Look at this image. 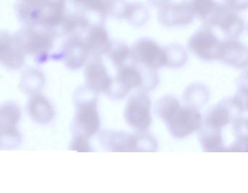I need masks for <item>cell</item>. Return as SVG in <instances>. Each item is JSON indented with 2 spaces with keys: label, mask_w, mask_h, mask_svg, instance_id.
I'll return each mask as SVG.
<instances>
[{
  "label": "cell",
  "mask_w": 248,
  "mask_h": 193,
  "mask_svg": "<svg viewBox=\"0 0 248 193\" xmlns=\"http://www.w3.org/2000/svg\"><path fill=\"white\" fill-rule=\"evenodd\" d=\"M239 13L226 2H217L204 24L211 28L218 29L226 37L225 40H238L245 30V21Z\"/></svg>",
  "instance_id": "cell-1"
},
{
  "label": "cell",
  "mask_w": 248,
  "mask_h": 193,
  "mask_svg": "<svg viewBox=\"0 0 248 193\" xmlns=\"http://www.w3.org/2000/svg\"><path fill=\"white\" fill-rule=\"evenodd\" d=\"M188 47L194 54L202 60L220 61L223 40H220L216 35L213 28L204 24L190 37Z\"/></svg>",
  "instance_id": "cell-2"
},
{
  "label": "cell",
  "mask_w": 248,
  "mask_h": 193,
  "mask_svg": "<svg viewBox=\"0 0 248 193\" xmlns=\"http://www.w3.org/2000/svg\"><path fill=\"white\" fill-rule=\"evenodd\" d=\"M151 101L145 94H137L129 98L124 117L129 126L139 131H146L152 123Z\"/></svg>",
  "instance_id": "cell-3"
},
{
  "label": "cell",
  "mask_w": 248,
  "mask_h": 193,
  "mask_svg": "<svg viewBox=\"0 0 248 193\" xmlns=\"http://www.w3.org/2000/svg\"><path fill=\"white\" fill-rule=\"evenodd\" d=\"M167 123L171 134L181 139L201 129L202 122L201 114L197 108L187 106L181 107Z\"/></svg>",
  "instance_id": "cell-4"
},
{
  "label": "cell",
  "mask_w": 248,
  "mask_h": 193,
  "mask_svg": "<svg viewBox=\"0 0 248 193\" xmlns=\"http://www.w3.org/2000/svg\"><path fill=\"white\" fill-rule=\"evenodd\" d=\"M136 60L152 70L167 66L166 52L155 41L149 39H142L138 42L133 49Z\"/></svg>",
  "instance_id": "cell-5"
},
{
  "label": "cell",
  "mask_w": 248,
  "mask_h": 193,
  "mask_svg": "<svg viewBox=\"0 0 248 193\" xmlns=\"http://www.w3.org/2000/svg\"><path fill=\"white\" fill-rule=\"evenodd\" d=\"M101 126L96 98L79 102L76 113V127L81 135L91 137L95 134Z\"/></svg>",
  "instance_id": "cell-6"
},
{
  "label": "cell",
  "mask_w": 248,
  "mask_h": 193,
  "mask_svg": "<svg viewBox=\"0 0 248 193\" xmlns=\"http://www.w3.org/2000/svg\"><path fill=\"white\" fill-rule=\"evenodd\" d=\"M196 16L184 1L179 3L168 4L161 8L159 19L166 27H182L191 24Z\"/></svg>",
  "instance_id": "cell-7"
},
{
  "label": "cell",
  "mask_w": 248,
  "mask_h": 193,
  "mask_svg": "<svg viewBox=\"0 0 248 193\" xmlns=\"http://www.w3.org/2000/svg\"><path fill=\"white\" fill-rule=\"evenodd\" d=\"M220 61L236 69H248V48L238 40H224Z\"/></svg>",
  "instance_id": "cell-8"
},
{
  "label": "cell",
  "mask_w": 248,
  "mask_h": 193,
  "mask_svg": "<svg viewBox=\"0 0 248 193\" xmlns=\"http://www.w3.org/2000/svg\"><path fill=\"white\" fill-rule=\"evenodd\" d=\"M85 76L87 85L94 92H109L112 88V80L101 62H91L85 69Z\"/></svg>",
  "instance_id": "cell-9"
},
{
  "label": "cell",
  "mask_w": 248,
  "mask_h": 193,
  "mask_svg": "<svg viewBox=\"0 0 248 193\" xmlns=\"http://www.w3.org/2000/svg\"><path fill=\"white\" fill-rule=\"evenodd\" d=\"M21 117V110L16 104L8 103L1 107V134L2 138H11L18 145L21 136L16 130V123Z\"/></svg>",
  "instance_id": "cell-10"
},
{
  "label": "cell",
  "mask_w": 248,
  "mask_h": 193,
  "mask_svg": "<svg viewBox=\"0 0 248 193\" xmlns=\"http://www.w3.org/2000/svg\"><path fill=\"white\" fill-rule=\"evenodd\" d=\"M118 89L114 96L121 98L125 96L133 88H140L143 84V78L140 71L130 66H123L119 71L117 77Z\"/></svg>",
  "instance_id": "cell-11"
},
{
  "label": "cell",
  "mask_w": 248,
  "mask_h": 193,
  "mask_svg": "<svg viewBox=\"0 0 248 193\" xmlns=\"http://www.w3.org/2000/svg\"><path fill=\"white\" fill-rule=\"evenodd\" d=\"M1 61L7 67L18 69L24 63V55L19 44L9 36L1 39Z\"/></svg>",
  "instance_id": "cell-12"
},
{
  "label": "cell",
  "mask_w": 248,
  "mask_h": 193,
  "mask_svg": "<svg viewBox=\"0 0 248 193\" xmlns=\"http://www.w3.org/2000/svg\"><path fill=\"white\" fill-rule=\"evenodd\" d=\"M85 43L88 51L95 56L108 53L112 47L107 31L102 27H95L92 29Z\"/></svg>",
  "instance_id": "cell-13"
},
{
  "label": "cell",
  "mask_w": 248,
  "mask_h": 193,
  "mask_svg": "<svg viewBox=\"0 0 248 193\" xmlns=\"http://www.w3.org/2000/svg\"><path fill=\"white\" fill-rule=\"evenodd\" d=\"M105 134V133H104ZM102 140L109 150L114 152L136 151V136L123 133H106Z\"/></svg>",
  "instance_id": "cell-14"
},
{
  "label": "cell",
  "mask_w": 248,
  "mask_h": 193,
  "mask_svg": "<svg viewBox=\"0 0 248 193\" xmlns=\"http://www.w3.org/2000/svg\"><path fill=\"white\" fill-rule=\"evenodd\" d=\"M29 112L31 117L37 123H48L54 117V110L47 98L41 95H37L32 98Z\"/></svg>",
  "instance_id": "cell-15"
},
{
  "label": "cell",
  "mask_w": 248,
  "mask_h": 193,
  "mask_svg": "<svg viewBox=\"0 0 248 193\" xmlns=\"http://www.w3.org/2000/svg\"><path fill=\"white\" fill-rule=\"evenodd\" d=\"M53 40L49 34L40 32H31L24 43V49L29 53L43 56L51 50Z\"/></svg>",
  "instance_id": "cell-16"
},
{
  "label": "cell",
  "mask_w": 248,
  "mask_h": 193,
  "mask_svg": "<svg viewBox=\"0 0 248 193\" xmlns=\"http://www.w3.org/2000/svg\"><path fill=\"white\" fill-rule=\"evenodd\" d=\"M88 53L85 43L78 38L72 39L66 46V64L72 69H78L85 63Z\"/></svg>",
  "instance_id": "cell-17"
},
{
  "label": "cell",
  "mask_w": 248,
  "mask_h": 193,
  "mask_svg": "<svg viewBox=\"0 0 248 193\" xmlns=\"http://www.w3.org/2000/svg\"><path fill=\"white\" fill-rule=\"evenodd\" d=\"M200 143L204 150L208 152L226 151L223 145L221 131L204 126L200 133Z\"/></svg>",
  "instance_id": "cell-18"
},
{
  "label": "cell",
  "mask_w": 248,
  "mask_h": 193,
  "mask_svg": "<svg viewBox=\"0 0 248 193\" xmlns=\"http://www.w3.org/2000/svg\"><path fill=\"white\" fill-rule=\"evenodd\" d=\"M180 108L179 101L176 98L167 96L158 101L156 111L158 116L168 123Z\"/></svg>",
  "instance_id": "cell-19"
},
{
  "label": "cell",
  "mask_w": 248,
  "mask_h": 193,
  "mask_svg": "<svg viewBox=\"0 0 248 193\" xmlns=\"http://www.w3.org/2000/svg\"><path fill=\"white\" fill-rule=\"evenodd\" d=\"M192 10L196 17L205 22L214 11L217 2L214 0H183Z\"/></svg>",
  "instance_id": "cell-20"
},
{
  "label": "cell",
  "mask_w": 248,
  "mask_h": 193,
  "mask_svg": "<svg viewBox=\"0 0 248 193\" xmlns=\"http://www.w3.org/2000/svg\"><path fill=\"white\" fill-rule=\"evenodd\" d=\"M168 64L167 66L170 67H180L185 64L187 61L186 52L178 45H172L170 47L165 48Z\"/></svg>",
  "instance_id": "cell-21"
},
{
  "label": "cell",
  "mask_w": 248,
  "mask_h": 193,
  "mask_svg": "<svg viewBox=\"0 0 248 193\" xmlns=\"http://www.w3.org/2000/svg\"><path fill=\"white\" fill-rule=\"evenodd\" d=\"M136 151H155L157 146L155 139L149 136H136Z\"/></svg>",
  "instance_id": "cell-22"
},
{
  "label": "cell",
  "mask_w": 248,
  "mask_h": 193,
  "mask_svg": "<svg viewBox=\"0 0 248 193\" xmlns=\"http://www.w3.org/2000/svg\"><path fill=\"white\" fill-rule=\"evenodd\" d=\"M111 53V59L117 65H121L130 54L128 48L123 44L119 45Z\"/></svg>",
  "instance_id": "cell-23"
},
{
  "label": "cell",
  "mask_w": 248,
  "mask_h": 193,
  "mask_svg": "<svg viewBox=\"0 0 248 193\" xmlns=\"http://www.w3.org/2000/svg\"><path fill=\"white\" fill-rule=\"evenodd\" d=\"M88 139V137L84 135H78L72 142L70 149L78 152H91V146Z\"/></svg>",
  "instance_id": "cell-24"
},
{
  "label": "cell",
  "mask_w": 248,
  "mask_h": 193,
  "mask_svg": "<svg viewBox=\"0 0 248 193\" xmlns=\"http://www.w3.org/2000/svg\"><path fill=\"white\" fill-rule=\"evenodd\" d=\"M239 98L241 100L248 99V70L244 72L238 80Z\"/></svg>",
  "instance_id": "cell-25"
},
{
  "label": "cell",
  "mask_w": 248,
  "mask_h": 193,
  "mask_svg": "<svg viewBox=\"0 0 248 193\" xmlns=\"http://www.w3.org/2000/svg\"><path fill=\"white\" fill-rule=\"evenodd\" d=\"M85 6L98 11H104L107 9L109 5L110 0H78Z\"/></svg>",
  "instance_id": "cell-26"
},
{
  "label": "cell",
  "mask_w": 248,
  "mask_h": 193,
  "mask_svg": "<svg viewBox=\"0 0 248 193\" xmlns=\"http://www.w3.org/2000/svg\"><path fill=\"white\" fill-rule=\"evenodd\" d=\"M225 2L238 12L248 8V0H226Z\"/></svg>",
  "instance_id": "cell-27"
},
{
  "label": "cell",
  "mask_w": 248,
  "mask_h": 193,
  "mask_svg": "<svg viewBox=\"0 0 248 193\" xmlns=\"http://www.w3.org/2000/svg\"><path fill=\"white\" fill-rule=\"evenodd\" d=\"M149 1L154 6L162 8L170 4V0H149Z\"/></svg>",
  "instance_id": "cell-28"
},
{
  "label": "cell",
  "mask_w": 248,
  "mask_h": 193,
  "mask_svg": "<svg viewBox=\"0 0 248 193\" xmlns=\"http://www.w3.org/2000/svg\"></svg>",
  "instance_id": "cell-29"
}]
</instances>
